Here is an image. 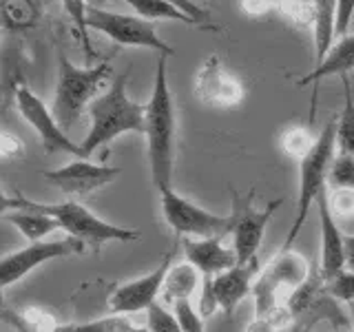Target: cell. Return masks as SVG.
I'll use <instances>...</instances> for the list:
<instances>
[{
  "label": "cell",
  "instance_id": "cell-33",
  "mask_svg": "<svg viewBox=\"0 0 354 332\" xmlns=\"http://www.w3.org/2000/svg\"><path fill=\"white\" fill-rule=\"evenodd\" d=\"M0 153H3L5 162L18 160V158L25 155V144H22L18 138L9 136V133H3V138H0Z\"/></svg>",
  "mask_w": 354,
  "mask_h": 332
},
{
  "label": "cell",
  "instance_id": "cell-34",
  "mask_svg": "<svg viewBox=\"0 0 354 332\" xmlns=\"http://www.w3.org/2000/svg\"><path fill=\"white\" fill-rule=\"evenodd\" d=\"M109 332H151V330L133 326L124 315H109Z\"/></svg>",
  "mask_w": 354,
  "mask_h": 332
},
{
  "label": "cell",
  "instance_id": "cell-7",
  "mask_svg": "<svg viewBox=\"0 0 354 332\" xmlns=\"http://www.w3.org/2000/svg\"><path fill=\"white\" fill-rule=\"evenodd\" d=\"M160 206L166 224L175 235L188 237H224L230 232V215H217L193 204L191 199L175 193L173 188L160 191Z\"/></svg>",
  "mask_w": 354,
  "mask_h": 332
},
{
  "label": "cell",
  "instance_id": "cell-23",
  "mask_svg": "<svg viewBox=\"0 0 354 332\" xmlns=\"http://www.w3.org/2000/svg\"><path fill=\"white\" fill-rule=\"evenodd\" d=\"M62 7H64V14L69 16V20L73 22L77 38H80L84 53H86V60L93 58V51H91V40H88V0H62Z\"/></svg>",
  "mask_w": 354,
  "mask_h": 332
},
{
  "label": "cell",
  "instance_id": "cell-24",
  "mask_svg": "<svg viewBox=\"0 0 354 332\" xmlns=\"http://www.w3.org/2000/svg\"><path fill=\"white\" fill-rule=\"evenodd\" d=\"M315 144H317V138H313V133H310L306 127H290L281 133L283 153L290 155V158H297L299 162L315 149Z\"/></svg>",
  "mask_w": 354,
  "mask_h": 332
},
{
  "label": "cell",
  "instance_id": "cell-35",
  "mask_svg": "<svg viewBox=\"0 0 354 332\" xmlns=\"http://www.w3.org/2000/svg\"><path fill=\"white\" fill-rule=\"evenodd\" d=\"M343 252H346V268L354 270V235H346L343 239Z\"/></svg>",
  "mask_w": 354,
  "mask_h": 332
},
{
  "label": "cell",
  "instance_id": "cell-19",
  "mask_svg": "<svg viewBox=\"0 0 354 332\" xmlns=\"http://www.w3.org/2000/svg\"><path fill=\"white\" fill-rule=\"evenodd\" d=\"M3 219L9 221V224H14L31 243L42 241L47 235H51L55 228H60V224L51 215H44L40 210H33V208L5 210Z\"/></svg>",
  "mask_w": 354,
  "mask_h": 332
},
{
  "label": "cell",
  "instance_id": "cell-27",
  "mask_svg": "<svg viewBox=\"0 0 354 332\" xmlns=\"http://www.w3.org/2000/svg\"><path fill=\"white\" fill-rule=\"evenodd\" d=\"M173 313L180 321L182 332H204V319L202 313L195 310V306L191 304V299H180V302L173 304Z\"/></svg>",
  "mask_w": 354,
  "mask_h": 332
},
{
  "label": "cell",
  "instance_id": "cell-21",
  "mask_svg": "<svg viewBox=\"0 0 354 332\" xmlns=\"http://www.w3.org/2000/svg\"><path fill=\"white\" fill-rule=\"evenodd\" d=\"M124 3L144 20H151V22L175 20V22H184L188 27H199L193 18H188L184 11H180L171 3H166V0H124Z\"/></svg>",
  "mask_w": 354,
  "mask_h": 332
},
{
  "label": "cell",
  "instance_id": "cell-31",
  "mask_svg": "<svg viewBox=\"0 0 354 332\" xmlns=\"http://www.w3.org/2000/svg\"><path fill=\"white\" fill-rule=\"evenodd\" d=\"M166 3H171V5H175L180 11H184V14H186L188 18H193L199 27H208L210 16L195 3V0H166Z\"/></svg>",
  "mask_w": 354,
  "mask_h": 332
},
{
  "label": "cell",
  "instance_id": "cell-9",
  "mask_svg": "<svg viewBox=\"0 0 354 332\" xmlns=\"http://www.w3.org/2000/svg\"><path fill=\"white\" fill-rule=\"evenodd\" d=\"M84 248H86L84 243L73 237L58 239V241H33L27 248H20L3 257V261H0V286L9 288L11 284L25 279L38 266L53 259L75 257V255H82Z\"/></svg>",
  "mask_w": 354,
  "mask_h": 332
},
{
  "label": "cell",
  "instance_id": "cell-17",
  "mask_svg": "<svg viewBox=\"0 0 354 332\" xmlns=\"http://www.w3.org/2000/svg\"><path fill=\"white\" fill-rule=\"evenodd\" d=\"M319 228H321V277L332 282L339 273L346 270V252H343V239L346 235L339 228L337 217L332 215L328 202V188L319 195Z\"/></svg>",
  "mask_w": 354,
  "mask_h": 332
},
{
  "label": "cell",
  "instance_id": "cell-11",
  "mask_svg": "<svg viewBox=\"0 0 354 332\" xmlns=\"http://www.w3.org/2000/svg\"><path fill=\"white\" fill-rule=\"evenodd\" d=\"M193 91L199 102L215 109H235L246 100V86L232 75L219 55H208L193 77Z\"/></svg>",
  "mask_w": 354,
  "mask_h": 332
},
{
  "label": "cell",
  "instance_id": "cell-37",
  "mask_svg": "<svg viewBox=\"0 0 354 332\" xmlns=\"http://www.w3.org/2000/svg\"><path fill=\"white\" fill-rule=\"evenodd\" d=\"M352 313H354V304H352Z\"/></svg>",
  "mask_w": 354,
  "mask_h": 332
},
{
  "label": "cell",
  "instance_id": "cell-36",
  "mask_svg": "<svg viewBox=\"0 0 354 332\" xmlns=\"http://www.w3.org/2000/svg\"><path fill=\"white\" fill-rule=\"evenodd\" d=\"M308 3H317V0H308Z\"/></svg>",
  "mask_w": 354,
  "mask_h": 332
},
{
  "label": "cell",
  "instance_id": "cell-12",
  "mask_svg": "<svg viewBox=\"0 0 354 332\" xmlns=\"http://www.w3.org/2000/svg\"><path fill=\"white\" fill-rule=\"evenodd\" d=\"M175 257V248L164 252L160 266L149 275L140 277L136 282L120 284L109 299V313L111 315H133L140 310H149L153 304H158V297L164 290L166 275H169Z\"/></svg>",
  "mask_w": 354,
  "mask_h": 332
},
{
  "label": "cell",
  "instance_id": "cell-3",
  "mask_svg": "<svg viewBox=\"0 0 354 332\" xmlns=\"http://www.w3.org/2000/svg\"><path fill=\"white\" fill-rule=\"evenodd\" d=\"M3 206H5V210L33 208V210H40L44 215H51L60 224V228L66 230V235L73 239H80L84 246H91L93 250H97L102 243H111V241L131 243L142 237V232L138 228L109 224V221L100 219L97 215H93L91 210L77 202L42 204V202H31V199H27L25 195L5 193Z\"/></svg>",
  "mask_w": 354,
  "mask_h": 332
},
{
  "label": "cell",
  "instance_id": "cell-2",
  "mask_svg": "<svg viewBox=\"0 0 354 332\" xmlns=\"http://www.w3.org/2000/svg\"><path fill=\"white\" fill-rule=\"evenodd\" d=\"M131 69L120 73L113 84L88 104L91 129L80 144V160H86L100 147L113 142L124 133H147V104L131 100L127 93Z\"/></svg>",
  "mask_w": 354,
  "mask_h": 332
},
{
  "label": "cell",
  "instance_id": "cell-28",
  "mask_svg": "<svg viewBox=\"0 0 354 332\" xmlns=\"http://www.w3.org/2000/svg\"><path fill=\"white\" fill-rule=\"evenodd\" d=\"M147 328L151 332H182L175 313H169V310L160 304H153L147 310Z\"/></svg>",
  "mask_w": 354,
  "mask_h": 332
},
{
  "label": "cell",
  "instance_id": "cell-30",
  "mask_svg": "<svg viewBox=\"0 0 354 332\" xmlns=\"http://www.w3.org/2000/svg\"><path fill=\"white\" fill-rule=\"evenodd\" d=\"M281 5H283V0H239L241 11L250 18L266 16L274 9H281Z\"/></svg>",
  "mask_w": 354,
  "mask_h": 332
},
{
  "label": "cell",
  "instance_id": "cell-14",
  "mask_svg": "<svg viewBox=\"0 0 354 332\" xmlns=\"http://www.w3.org/2000/svg\"><path fill=\"white\" fill-rule=\"evenodd\" d=\"M120 173L122 169H118V166L93 164L88 160H75L58 171H47L44 173V180L53 184L64 195L86 197L93 191H97V188L111 184Z\"/></svg>",
  "mask_w": 354,
  "mask_h": 332
},
{
  "label": "cell",
  "instance_id": "cell-13",
  "mask_svg": "<svg viewBox=\"0 0 354 332\" xmlns=\"http://www.w3.org/2000/svg\"><path fill=\"white\" fill-rule=\"evenodd\" d=\"M257 273V259L250 264H237L235 268L217 275L215 279H204V297L199 313L202 317L213 315L215 310L232 315L250 290V279Z\"/></svg>",
  "mask_w": 354,
  "mask_h": 332
},
{
  "label": "cell",
  "instance_id": "cell-8",
  "mask_svg": "<svg viewBox=\"0 0 354 332\" xmlns=\"http://www.w3.org/2000/svg\"><path fill=\"white\" fill-rule=\"evenodd\" d=\"M254 193L250 191L246 197L232 195V213H230V232H232V248L237 252L239 264H250L257 259L266 226L270 224L274 210L283 204V199H274L266 210H257L252 206Z\"/></svg>",
  "mask_w": 354,
  "mask_h": 332
},
{
  "label": "cell",
  "instance_id": "cell-10",
  "mask_svg": "<svg viewBox=\"0 0 354 332\" xmlns=\"http://www.w3.org/2000/svg\"><path fill=\"white\" fill-rule=\"evenodd\" d=\"M14 102L18 113L27 120V124L38 133L42 140V147L47 153H69L80 160V144L66 138L64 129L58 124L53 111L42 102V100L31 91L27 84L16 86Z\"/></svg>",
  "mask_w": 354,
  "mask_h": 332
},
{
  "label": "cell",
  "instance_id": "cell-4",
  "mask_svg": "<svg viewBox=\"0 0 354 332\" xmlns=\"http://www.w3.org/2000/svg\"><path fill=\"white\" fill-rule=\"evenodd\" d=\"M111 62H100L97 66H75L66 55L58 53V84L53 95V116L66 131L77 124L84 109L95 98L100 86L109 80Z\"/></svg>",
  "mask_w": 354,
  "mask_h": 332
},
{
  "label": "cell",
  "instance_id": "cell-22",
  "mask_svg": "<svg viewBox=\"0 0 354 332\" xmlns=\"http://www.w3.org/2000/svg\"><path fill=\"white\" fill-rule=\"evenodd\" d=\"M343 80V93H346V104L337 118V147L341 153L354 155V95L352 84L348 75H341Z\"/></svg>",
  "mask_w": 354,
  "mask_h": 332
},
{
  "label": "cell",
  "instance_id": "cell-6",
  "mask_svg": "<svg viewBox=\"0 0 354 332\" xmlns=\"http://www.w3.org/2000/svg\"><path fill=\"white\" fill-rule=\"evenodd\" d=\"M88 29L100 31L120 47L153 49L158 51V55H169V58L175 53L171 44L160 38L155 22L144 20L140 16L118 14V11H106L102 7L91 5L88 7Z\"/></svg>",
  "mask_w": 354,
  "mask_h": 332
},
{
  "label": "cell",
  "instance_id": "cell-26",
  "mask_svg": "<svg viewBox=\"0 0 354 332\" xmlns=\"http://www.w3.org/2000/svg\"><path fill=\"white\" fill-rule=\"evenodd\" d=\"M328 202L337 221L354 219V188H328Z\"/></svg>",
  "mask_w": 354,
  "mask_h": 332
},
{
  "label": "cell",
  "instance_id": "cell-16",
  "mask_svg": "<svg viewBox=\"0 0 354 332\" xmlns=\"http://www.w3.org/2000/svg\"><path fill=\"white\" fill-rule=\"evenodd\" d=\"M184 257L199 270L202 279H215L239 264L235 248H226L221 237H188L184 241Z\"/></svg>",
  "mask_w": 354,
  "mask_h": 332
},
{
  "label": "cell",
  "instance_id": "cell-20",
  "mask_svg": "<svg viewBox=\"0 0 354 332\" xmlns=\"http://www.w3.org/2000/svg\"><path fill=\"white\" fill-rule=\"evenodd\" d=\"M199 279H202V275H199V270L195 268L193 264L184 261V264L171 266L169 275H166L162 295L169 299L171 304L180 302V299H191Z\"/></svg>",
  "mask_w": 354,
  "mask_h": 332
},
{
  "label": "cell",
  "instance_id": "cell-29",
  "mask_svg": "<svg viewBox=\"0 0 354 332\" xmlns=\"http://www.w3.org/2000/svg\"><path fill=\"white\" fill-rule=\"evenodd\" d=\"M328 290L332 297L341 299V302H348L350 306L354 304V270H343L339 273L335 279L328 282Z\"/></svg>",
  "mask_w": 354,
  "mask_h": 332
},
{
  "label": "cell",
  "instance_id": "cell-15",
  "mask_svg": "<svg viewBox=\"0 0 354 332\" xmlns=\"http://www.w3.org/2000/svg\"><path fill=\"white\" fill-rule=\"evenodd\" d=\"M304 277H306L304 257L290 252V248L283 250L279 259H272L268 270L263 273L261 282L254 288V293H257V299H259V313H263V308L268 310L274 304V299L279 297L283 288L299 286L304 282Z\"/></svg>",
  "mask_w": 354,
  "mask_h": 332
},
{
  "label": "cell",
  "instance_id": "cell-18",
  "mask_svg": "<svg viewBox=\"0 0 354 332\" xmlns=\"http://www.w3.org/2000/svg\"><path fill=\"white\" fill-rule=\"evenodd\" d=\"M350 71H354V33H346L337 44H332L330 53L326 55V60L317 64L313 71L301 75L297 80L299 86L306 84H317L324 77H332V75H348Z\"/></svg>",
  "mask_w": 354,
  "mask_h": 332
},
{
  "label": "cell",
  "instance_id": "cell-25",
  "mask_svg": "<svg viewBox=\"0 0 354 332\" xmlns=\"http://www.w3.org/2000/svg\"><path fill=\"white\" fill-rule=\"evenodd\" d=\"M328 188H354V155L339 153L328 173Z\"/></svg>",
  "mask_w": 354,
  "mask_h": 332
},
{
  "label": "cell",
  "instance_id": "cell-5",
  "mask_svg": "<svg viewBox=\"0 0 354 332\" xmlns=\"http://www.w3.org/2000/svg\"><path fill=\"white\" fill-rule=\"evenodd\" d=\"M335 151H337V118L328 122L326 129L321 131V136L317 138L315 149L299 162L301 164V169H299L301 171V180H299V202H297L292 226L288 230V237H286V250L295 243L299 230L306 224L310 208H313V204L319 199L321 191L328 188V173H330L332 160L337 158Z\"/></svg>",
  "mask_w": 354,
  "mask_h": 332
},
{
  "label": "cell",
  "instance_id": "cell-1",
  "mask_svg": "<svg viewBox=\"0 0 354 332\" xmlns=\"http://www.w3.org/2000/svg\"><path fill=\"white\" fill-rule=\"evenodd\" d=\"M169 55H158L151 98L147 102V151L151 180L158 191L173 188V169H175V136L177 118L175 104L169 89Z\"/></svg>",
  "mask_w": 354,
  "mask_h": 332
},
{
  "label": "cell",
  "instance_id": "cell-32",
  "mask_svg": "<svg viewBox=\"0 0 354 332\" xmlns=\"http://www.w3.org/2000/svg\"><path fill=\"white\" fill-rule=\"evenodd\" d=\"M354 16V0H337V36H346Z\"/></svg>",
  "mask_w": 354,
  "mask_h": 332
}]
</instances>
